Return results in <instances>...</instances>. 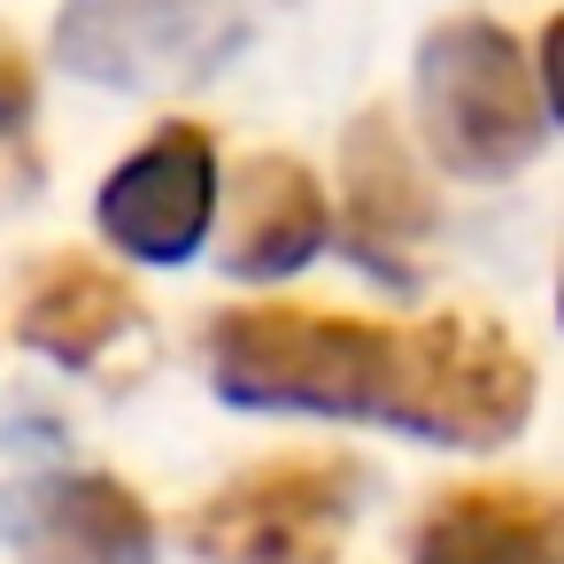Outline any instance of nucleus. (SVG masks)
<instances>
[{
  "label": "nucleus",
  "instance_id": "nucleus-1",
  "mask_svg": "<svg viewBox=\"0 0 564 564\" xmlns=\"http://www.w3.org/2000/svg\"><path fill=\"white\" fill-rule=\"evenodd\" d=\"M217 394L248 410H325V417H379L394 379V333L310 317V310H248L217 325L209 348Z\"/></svg>",
  "mask_w": 564,
  "mask_h": 564
},
{
  "label": "nucleus",
  "instance_id": "nucleus-2",
  "mask_svg": "<svg viewBox=\"0 0 564 564\" xmlns=\"http://www.w3.org/2000/svg\"><path fill=\"white\" fill-rule=\"evenodd\" d=\"M525 410H533V371L502 333L448 317L394 340V379L379 417L448 448H502L525 425Z\"/></svg>",
  "mask_w": 564,
  "mask_h": 564
},
{
  "label": "nucleus",
  "instance_id": "nucleus-3",
  "mask_svg": "<svg viewBox=\"0 0 564 564\" xmlns=\"http://www.w3.org/2000/svg\"><path fill=\"white\" fill-rule=\"evenodd\" d=\"M356 502H364V471L340 456L263 464L202 502L194 556H209V564H333Z\"/></svg>",
  "mask_w": 564,
  "mask_h": 564
},
{
  "label": "nucleus",
  "instance_id": "nucleus-4",
  "mask_svg": "<svg viewBox=\"0 0 564 564\" xmlns=\"http://www.w3.org/2000/svg\"><path fill=\"white\" fill-rule=\"evenodd\" d=\"M417 564H556V510L533 487H456L425 510Z\"/></svg>",
  "mask_w": 564,
  "mask_h": 564
},
{
  "label": "nucleus",
  "instance_id": "nucleus-5",
  "mask_svg": "<svg viewBox=\"0 0 564 564\" xmlns=\"http://www.w3.org/2000/svg\"><path fill=\"white\" fill-rule=\"evenodd\" d=\"M32 564H155V518L124 479H63L32 518Z\"/></svg>",
  "mask_w": 564,
  "mask_h": 564
},
{
  "label": "nucleus",
  "instance_id": "nucleus-6",
  "mask_svg": "<svg viewBox=\"0 0 564 564\" xmlns=\"http://www.w3.org/2000/svg\"><path fill=\"white\" fill-rule=\"evenodd\" d=\"M202 209H209V163H202V148L171 140L163 155H148L140 171L117 178V194H109V232H117L132 256L171 263V256H186V248L202 240Z\"/></svg>",
  "mask_w": 564,
  "mask_h": 564
},
{
  "label": "nucleus",
  "instance_id": "nucleus-7",
  "mask_svg": "<svg viewBox=\"0 0 564 564\" xmlns=\"http://www.w3.org/2000/svg\"><path fill=\"white\" fill-rule=\"evenodd\" d=\"M124 286H109L101 271H86V263H70V271H55L40 294H32V310H24V340L32 348H47V356H63V364H94L117 333H124Z\"/></svg>",
  "mask_w": 564,
  "mask_h": 564
},
{
  "label": "nucleus",
  "instance_id": "nucleus-8",
  "mask_svg": "<svg viewBox=\"0 0 564 564\" xmlns=\"http://www.w3.org/2000/svg\"><path fill=\"white\" fill-rule=\"evenodd\" d=\"M310 248H317V202H310V186L294 171H271L263 194L248 202V225H240L232 263L256 271V279H271V271H294Z\"/></svg>",
  "mask_w": 564,
  "mask_h": 564
}]
</instances>
